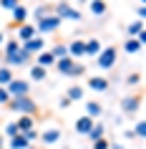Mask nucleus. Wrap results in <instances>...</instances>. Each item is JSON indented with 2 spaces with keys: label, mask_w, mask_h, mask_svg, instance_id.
<instances>
[{
  "label": "nucleus",
  "mask_w": 146,
  "mask_h": 149,
  "mask_svg": "<svg viewBox=\"0 0 146 149\" xmlns=\"http://www.w3.org/2000/svg\"><path fill=\"white\" fill-rule=\"evenodd\" d=\"M5 66L13 68V66H33V56L25 53L20 40H8L5 46Z\"/></svg>",
  "instance_id": "nucleus-1"
},
{
  "label": "nucleus",
  "mask_w": 146,
  "mask_h": 149,
  "mask_svg": "<svg viewBox=\"0 0 146 149\" xmlns=\"http://www.w3.org/2000/svg\"><path fill=\"white\" fill-rule=\"evenodd\" d=\"M5 109L8 111H15V114H20V116H38V104L33 101L30 96H18V99H10L8 104H5Z\"/></svg>",
  "instance_id": "nucleus-2"
},
{
  "label": "nucleus",
  "mask_w": 146,
  "mask_h": 149,
  "mask_svg": "<svg viewBox=\"0 0 146 149\" xmlns=\"http://www.w3.org/2000/svg\"><path fill=\"white\" fill-rule=\"evenodd\" d=\"M55 71H58L61 76H68V79H81L86 73V66L78 63L76 58L66 56V58H58V61H55Z\"/></svg>",
  "instance_id": "nucleus-3"
},
{
  "label": "nucleus",
  "mask_w": 146,
  "mask_h": 149,
  "mask_svg": "<svg viewBox=\"0 0 146 149\" xmlns=\"http://www.w3.org/2000/svg\"><path fill=\"white\" fill-rule=\"evenodd\" d=\"M116 58H118V48H116V46L101 48V53L96 56V66H98L101 71H111L116 66Z\"/></svg>",
  "instance_id": "nucleus-4"
},
{
  "label": "nucleus",
  "mask_w": 146,
  "mask_h": 149,
  "mask_svg": "<svg viewBox=\"0 0 146 149\" xmlns=\"http://www.w3.org/2000/svg\"><path fill=\"white\" fill-rule=\"evenodd\" d=\"M53 15H58L61 20H81V13L76 8H71L68 3H53Z\"/></svg>",
  "instance_id": "nucleus-5"
},
{
  "label": "nucleus",
  "mask_w": 146,
  "mask_h": 149,
  "mask_svg": "<svg viewBox=\"0 0 146 149\" xmlns=\"http://www.w3.org/2000/svg\"><path fill=\"white\" fill-rule=\"evenodd\" d=\"M5 88H8L10 99H18V96H30V84H28V79H13Z\"/></svg>",
  "instance_id": "nucleus-6"
},
{
  "label": "nucleus",
  "mask_w": 146,
  "mask_h": 149,
  "mask_svg": "<svg viewBox=\"0 0 146 149\" xmlns=\"http://www.w3.org/2000/svg\"><path fill=\"white\" fill-rule=\"evenodd\" d=\"M141 101H144V94H141V91H136L134 96H126L121 101V111L123 114H134V111L141 109Z\"/></svg>",
  "instance_id": "nucleus-7"
},
{
  "label": "nucleus",
  "mask_w": 146,
  "mask_h": 149,
  "mask_svg": "<svg viewBox=\"0 0 146 149\" xmlns=\"http://www.w3.org/2000/svg\"><path fill=\"white\" fill-rule=\"evenodd\" d=\"M61 23H63V20L58 15H48V18H43V20L35 25V31H38V33H55L58 28H61Z\"/></svg>",
  "instance_id": "nucleus-8"
},
{
  "label": "nucleus",
  "mask_w": 146,
  "mask_h": 149,
  "mask_svg": "<svg viewBox=\"0 0 146 149\" xmlns=\"http://www.w3.org/2000/svg\"><path fill=\"white\" fill-rule=\"evenodd\" d=\"M20 46H23V51H25V53L38 56L40 51H46V40H43V36H35V38L25 40V43H20Z\"/></svg>",
  "instance_id": "nucleus-9"
},
{
  "label": "nucleus",
  "mask_w": 146,
  "mask_h": 149,
  "mask_svg": "<svg viewBox=\"0 0 146 149\" xmlns=\"http://www.w3.org/2000/svg\"><path fill=\"white\" fill-rule=\"evenodd\" d=\"M101 40L98 38H91V40H83V56L86 58H96V56L101 53Z\"/></svg>",
  "instance_id": "nucleus-10"
},
{
  "label": "nucleus",
  "mask_w": 146,
  "mask_h": 149,
  "mask_svg": "<svg viewBox=\"0 0 146 149\" xmlns=\"http://www.w3.org/2000/svg\"><path fill=\"white\" fill-rule=\"evenodd\" d=\"M33 63H35V66H40V68H51V66H55V58H53V53H51V51H40L38 56H35V58H33Z\"/></svg>",
  "instance_id": "nucleus-11"
},
{
  "label": "nucleus",
  "mask_w": 146,
  "mask_h": 149,
  "mask_svg": "<svg viewBox=\"0 0 146 149\" xmlns=\"http://www.w3.org/2000/svg\"><path fill=\"white\" fill-rule=\"evenodd\" d=\"M35 36H38L35 25H30V23H23V25H18V40H20V43H25V40L35 38Z\"/></svg>",
  "instance_id": "nucleus-12"
},
{
  "label": "nucleus",
  "mask_w": 146,
  "mask_h": 149,
  "mask_svg": "<svg viewBox=\"0 0 146 149\" xmlns=\"http://www.w3.org/2000/svg\"><path fill=\"white\" fill-rule=\"evenodd\" d=\"M48 15H53V3H40L38 8L33 10V18H35V23H40L43 18H48Z\"/></svg>",
  "instance_id": "nucleus-13"
},
{
  "label": "nucleus",
  "mask_w": 146,
  "mask_h": 149,
  "mask_svg": "<svg viewBox=\"0 0 146 149\" xmlns=\"http://www.w3.org/2000/svg\"><path fill=\"white\" fill-rule=\"evenodd\" d=\"M61 139V129H58V126H51V129H46V132L40 134V141H43V144H55V141Z\"/></svg>",
  "instance_id": "nucleus-14"
},
{
  "label": "nucleus",
  "mask_w": 146,
  "mask_h": 149,
  "mask_svg": "<svg viewBox=\"0 0 146 149\" xmlns=\"http://www.w3.org/2000/svg\"><path fill=\"white\" fill-rule=\"evenodd\" d=\"M10 13H13V23H10L13 28L23 25V23H25V18H28V8H25V5H18V8H13Z\"/></svg>",
  "instance_id": "nucleus-15"
},
{
  "label": "nucleus",
  "mask_w": 146,
  "mask_h": 149,
  "mask_svg": "<svg viewBox=\"0 0 146 149\" xmlns=\"http://www.w3.org/2000/svg\"><path fill=\"white\" fill-rule=\"evenodd\" d=\"M83 96H86V91H83V86H78V84L68 86V91H66V99H68L71 104L73 101H83Z\"/></svg>",
  "instance_id": "nucleus-16"
},
{
  "label": "nucleus",
  "mask_w": 146,
  "mask_h": 149,
  "mask_svg": "<svg viewBox=\"0 0 146 149\" xmlns=\"http://www.w3.org/2000/svg\"><path fill=\"white\" fill-rule=\"evenodd\" d=\"M15 126H18V132H20V134H28L30 129H35V116H20L15 121Z\"/></svg>",
  "instance_id": "nucleus-17"
},
{
  "label": "nucleus",
  "mask_w": 146,
  "mask_h": 149,
  "mask_svg": "<svg viewBox=\"0 0 146 149\" xmlns=\"http://www.w3.org/2000/svg\"><path fill=\"white\" fill-rule=\"evenodd\" d=\"M88 88H93V91H108V79H103V76H91L88 79Z\"/></svg>",
  "instance_id": "nucleus-18"
},
{
  "label": "nucleus",
  "mask_w": 146,
  "mask_h": 149,
  "mask_svg": "<svg viewBox=\"0 0 146 149\" xmlns=\"http://www.w3.org/2000/svg\"><path fill=\"white\" fill-rule=\"evenodd\" d=\"M68 56L71 58H83V40L81 38H76V40L68 43Z\"/></svg>",
  "instance_id": "nucleus-19"
},
{
  "label": "nucleus",
  "mask_w": 146,
  "mask_h": 149,
  "mask_svg": "<svg viewBox=\"0 0 146 149\" xmlns=\"http://www.w3.org/2000/svg\"><path fill=\"white\" fill-rule=\"evenodd\" d=\"M93 121H96V119H91V116H86V114H83V116L76 121V132L78 134H88V132H91V126H93Z\"/></svg>",
  "instance_id": "nucleus-20"
},
{
  "label": "nucleus",
  "mask_w": 146,
  "mask_h": 149,
  "mask_svg": "<svg viewBox=\"0 0 146 149\" xmlns=\"http://www.w3.org/2000/svg\"><path fill=\"white\" fill-rule=\"evenodd\" d=\"M88 8H91L93 15H106V13H108V3H106V0H91Z\"/></svg>",
  "instance_id": "nucleus-21"
},
{
  "label": "nucleus",
  "mask_w": 146,
  "mask_h": 149,
  "mask_svg": "<svg viewBox=\"0 0 146 149\" xmlns=\"http://www.w3.org/2000/svg\"><path fill=\"white\" fill-rule=\"evenodd\" d=\"M103 134H106V126L103 124H98V121H93V126H91V132L86 134L91 141H96V139H103Z\"/></svg>",
  "instance_id": "nucleus-22"
},
{
  "label": "nucleus",
  "mask_w": 146,
  "mask_h": 149,
  "mask_svg": "<svg viewBox=\"0 0 146 149\" xmlns=\"http://www.w3.org/2000/svg\"><path fill=\"white\" fill-rule=\"evenodd\" d=\"M101 114H103V106H101L98 101H88V104H86V116H91V119H98Z\"/></svg>",
  "instance_id": "nucleus-23"
},
{
  "label": "nucleus",
  "mask_w": 146,
  "mask_h": 149,
  "mask_svg": "<svg viewBox=\"0 0 146 149\" xmlns=\"http://www.w3.org/2000/svg\"><path fill=\"white\" fill-rule=\"evenodd\" d=\"M8 147H10V149H28V147H30V141H28V136H25V134H18V136H13V139H10Z\"/></svg>",
  "instance_id": "nucleus-24"
},
{
  "label": "nucleus",
  "mask_w": 146,
  "mask_h": 149,
  "mask_svg": "<svg viewBox=\"0 0 146 149\" xmlns=\"http://www.w3.org/2000/svg\"><path fill=\"white\" fill-rule=\"evenodd\" d=\"M46 79H48V71L33 63V66H30V81H46Z\"/></svg>",
  "instance_id": "nucleus-25"
},
{
  "label": "nucleus",
  "mask_w": 146,
  "mask_h": 149,
  "mask_svg": "<svg viewBox=\"0 0 146 149\" xmlns=\"http://www.w3.org/2000/svg\"><path fill=\"white\" fill-rule=\"evenodd\" d=\"M51 53H53L55 61H58V58H66V56H68V43H55V46L51 48Z\"/></svg>",
  "instance_id": "nucleus-26"
},
{
  "label": "nucleus",
  "mask_w": 146,
  "mask_h": 149,
  "mask_svg": "<svg viewBox=\"0 0 146 149\" xmlns=\"http://www.w3.org/2000/svg\"><path fill=\"white\" fill-rule=\"evenodd\" d=\"M126 33H129V38H138V36L144 33V20H136V23H131L129 28H126Z\"/></svg>",
  "instance_id": "nucleus-27"
},
{
  "label": "nucleus",
  "mask_w": 146,
  "mask_h": 149,
  "mask_svg": "<svg viewBox=\"0 0 146 149\" xmlns=\"http://www.w3.org/2000/svg\"><path fill=\"white\" fill-rule=\"evenodd\" d=\"M13 79H15V76H13V68H8V66H0V86H8Z\"/></svg>",
  "instance_id": "nucleus-28"
},
{
  "label": "nucleus",
  "mask_w": 146,
  "mask_h": 149,
  "mask_svg": "<svg viewBox=\"0 0 146 149\" xmlns=\"http://www.w3.org/2000/svg\"><path fill=\"white\" fill-rule=\"evenodd\" d=\"M123 51H126V53H136V51H141V43H138L136 38H129L123 43Z\"/></svg>",
  "instance_id": "nucleus-29"
},
{
  "label": "nucleus",
  "mask_w": 146,
  "mask_h": 149,
  "mask_svg": "<svg viewBox=\"0 0 146 149\" xmlns=\"http://www.w3.org/2000/svg\"><path fill=\"white\" fill-rule=\"evenodd\" d=\"M141 79H144V76H141V71H134V73H129V76H126V84H129V86H138V84H141Z\"/></svg>",
  "instance_id": "nucleus-30"
},
{
  "label": "nucleus",
  "mask_w": 146,
  "mask_h": 149,
  "mask_svg": "<svg viewBox=\"0 0 146 149\" xmlns=\"http://www.w3.org/2000/svg\"><path fill=\"white\" fill-rule=\"evenodd\" d=\"M18 126H15V121H13V124H8L5 126V132H3V136H8V139H13V136H18Z\"/></svg>",
  "instance_id": "nucleus-31"
},
{
  "label": "nucleus",
  "mask_w": 146,
  "mask_h": 149,
  "mask_svg": "<svg viewBox=\"0 0 146 149\" xmlns=\"http://www.w3.org/2000/svg\"><path fill=\"white\" fill-rule=\"evenodd\" d=\"M20 5V0H0V8L3 10H13V8H18Z\"/></svg>",
  "instance_id": "nucleus-32"
},
{
  "label": "nucleus",
  "mask_w": 146,
  "mask_h": 149,
  "mask_svg": "<svg viewBox=\"0 0 146 149\" xmlns=\"http://www.w3.org/2000/svg\"><path fill=\"white\" fill-rule=\"evenodd\" d=\"M144 134H146V124H144V121H136V129H134V136H138V139H141Z\"/></svg>",
  "instance_id": "nucleus-33"
},
{
  "label": "nucleus",
  "mask_w": 146,
  "mask_h": 149,
  "mask_svg": "<svg viewBox=\"0 0 146 149\" xmlns=\"http://www.w3.org/2000/svg\"><path fill=\"white\" fill-rule=\"evenodd\" d=\"M8 101H10V94H8V88H5V86H0V104L5 106Z\"/></svg>",
  "instance_id": "nucleus-34"
},
{
  "label": "nucleus",
  "mask_w": 146,
  "mask_h": 149,
  "mask_svg": "<svg viewBox=\"0 0 146 149\" xmlns=\"http://www.w3.org/2000/svg\"><path fill=\"white\" fill-rule=\"evenodd\" d=\"M108 144H111L108 139H96L93 141V149H108Z\"/></svg>",
  "instance_id": "nucleus-35"
},
{
  "label": "nucleus",
  "mask_w": 146,
  "mask_h": 149,
  "mask_svg": "<svg viewBox=\"0 0 146 149\" xmlns=\"http://www.w3.org/2000/svg\"><path fill=\"white\" fill-rule=\"evenodd\" d=\"M25 136H28V141H35V139L40 136V134H38V129H30V132L25 134Z\"/></svg>",
  "instance_id": "nucleus-36"
},
{
  "label": "nucleus",
  "mask_w": 146,
  "mask_h": 149,
  "mask_svg": "<svg viewBox=\"0 0 146 149\" xmlns=\"http://www.w3.org/2000/svg\"><path fill=\"white\" fill-rule=\"evenodd\" d=\"M136 15H138V20H144V15H146V8H144V3H141V5L136 8Z\"/></svg>",
  "instance_id": "nucleus-37"
},
{
  "label": "nucleus",
  "mask_w": 146,
  "mask_h": 149,
  "mask_svg": "<svg viewBox=\"0 0 146 149\" xmlns=\"http://www.w3.org/2000/svg\"><path fill=\"white\" fill-rule=\"evenodd\" d=\"M0 149H3V132H0Z\"/></svg>",
  "instance_id": "nucleus-38"
},
{
  "label": "nucleus",
  "mask_w": 146,
  "mask_h": 149,
  "mask_svg": "<svg viewBox=\"0 0 146 149\" xmlns=\"http://www.w3.org/2000/svg\"><path fill=\"white\" fill-rule=\"evenodd\" d=\"M28 149H40V147H28Z\"/></svg>",
  "instance_id": "nucleus-39"
},
{
  "label": "nucleus",
  "mask_w": 146,
  "mask_h": 149,
  "mask_svg": "<svg viewBox=\"0 0 146 149\" xmlns=\"http://www.w3.org/2000/svg\"><path fill=\"white\" fill-rule=\"evenodd\" d=\"M0 43H3V33H0Z\"/></svg>",
  "instance_id": "nucleus-40"
},
{
  "label": "nucleus",
  "mask_w": 146,
  "mask_h": 149,
  "mask_svg": "<svg viewBox=\"0 0 146 149\" xmlns=\"http://www.w3.org/2000/svg\"><path fill=\"white\" fill-rule=\"evenodd\" d=\"M63 149H68V147H63Z\"/></svg>",
  "instance_id": "nucleus-41"
}]
</instances>
